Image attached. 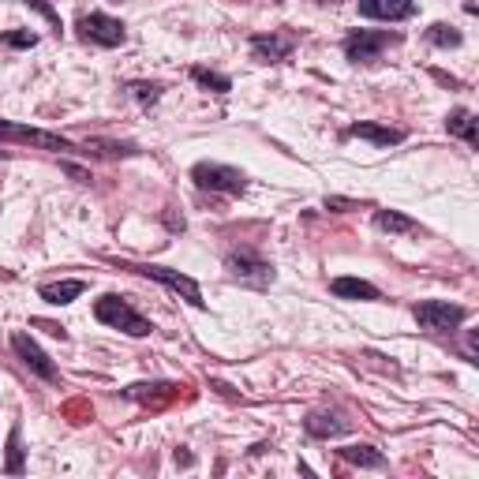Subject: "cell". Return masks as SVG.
<instances>
[{
  "label": "cell",
  "instance_id": "9c48e42d",
  "mask_svg": "<svg viewBox=\"0 0 479 479\" xmlns=\"http://www.w3.org/2000/svg\"><path fill=\"white\" fill-rule=\"evenodd\" d=\"M12 348H15V356H19L23 364H27V367H31V371L41 378V382H57V378H60L57 364L49 360L45 352L38 348V341H34L31 334H12Z\"/></svg>",
  "mask_w": 479,
  "mask_h": 479
},
{
  "label": "cell",
  "instance_id": "603a6c76",
  "mask_svg": "<svg viewBox=\"0 0 479 479\" xmlns=\"http://www.w3.org/2000/svg\"><path fill=\"white\" fill-rule=\"evenodd\" d=\"M427 38H431L435 45H442V49H457L465 38H461V31H453V27H446V23H435L431 31H427Z\"/></svg>",
  "mask_w": 479,
  "mask_h": 479
},
{
  "label": "cell",
  "instance_id": "2e32d148",
  "mask_svg": "<svg viewBox=\"0 0 479 479\" xmlns=\"http://www.w3.org/2000/svg\"><path fill=\"white\" fill-rule=\"evenodd\" d=\"M87 292V281H60V285H41V299L45 304H57V308H64V304H71L75 296H83Z\"/></svg>",
  "mask_w": 479,
  "mask_h": 479
},
{
  "label": "cell",
  "instance_id": "7402d4cb",
  "mask_svg": "<svg viewBox=\"0 0 479 479\" xmlns=\"http://www.w3.org/2000/svg\"><path fill=\"white\" fill-rule=\"evenodd\" d=\"M87 150H94V154H109V158H132V154H139L135 146H128V143H102V139H87Z\"/></svg>",
  "mask_w": 479,
  "mask_h": 479
},
{
  "label": "cell",
  "instance_id": "52a82bcc",
  "mask_svg": "<svg viewBox=\"0 0 479 479\" xmlns=\"http://www.w3.org/2000/svg\"><path fill=\"white\" fill-rule=\"evenodd\" d=\"M0 143H27L38 150H75L68 139L53 135V132H41V128H27V124H12V120H0Z\"/></svg>",
  "mask_w": 479,
  "mask_h": 479
},
{
  "label": "cell",
  "instance_id": "5bb4252c",
  "mask_svg": "<svg viewBox=\"0 0 479 479\" xmlns=\"http://www.w3.org/2000/svg\"><path fill=\"white\" fill-rule=\"evenodd\" d=\"M330 289L341 299H378V296H382L371 281H364V277H334Z\"/></svg>",
  "mask_w": 479,
  "mask_h": 479
},
{
  "label": "cell",
  "instance_id": "7c38bea8",
  "mask_svg": "<svg viewBox=\"0 0 479 479\" xmlns=\"http://www.w3.org/2000/svg\"><path fill=\"white\" fill-rule=\"evenodd\" d=\"M304 427H308L311 438H337V435L348 431L352 423H348L345 416H337V412H311V416L304 419Z\"/></svg>",
  "mask_w": 479,
  "mask_h": 479
},
{
  "label": "cell",
  "instance_id": "5b68a950",
  "mask_svg": "<svg viewBox=\"0 0 479 479\" xmlns=\"http://www.w3.org/2000/svg\"><path fill=\"white\" fill-rule=\"evenodd\" d=\"M124 270H135V273L150 277V281H161L176 296H184L191 308H207L203 289H198V281H195V277H188V273H176V270H165V266H124Z\"/></svg>",
  "mask_w": 479,
  "mask_h": 479
},
{
  "label": "cell",
  "instance_id": "484cf974",
  "mask_svg": "<svg viewBox=\"0 0 479 479\" xmlns=\"http://www.w3.org/2000/svg\"><path fill=\"white\" fill-rule=\"evenodd\" d=\"M5 45H15V49H34V45H38V34L15 31V34H5Z\"/></svg>",
  "mask_w": 479,
  "mask_h": 479
},
{
  "label": "cell",
  "instance_id": "e0dca14e",
  "mask_svg": "<svg viewBox=\"0 0 479 479\" xmlns=\"http://www.w3.org/2000/svg\"><path fill=\"white\" fill-rule=\"evenodd\" d=\"M446 128H449V135L465 139L468 146H475V139H479V132H475V116H472L468 109H453V113L446 116Z\"/></svg>",
  "mask_w": 479,
  "mask_h": 479
},
{
  "label": "cell",
  "instance_id": "4316f807",
  "mask_svg": "<svg viewBox=\"0 0 479 479\" xmlns=\"http://www.w3.org/2000/svg\"><path fill=\"white\" fill-rule=\"evenodd\" d=\"M326 210H334V214H348V210H356V203H352V198H326Z\"/></svg>",
  "mask_w": 479,
  "mask_h": 479
},
{
  "label": "cell",
  "instance_id": "8992f818",
  "mask_svg": "<svg viewBox=\"0 0 479 479\" xmlns=\"http://www.w3.org/2000/svg\"><path fill=\"white\" fill-rule=\"evenodd\" d=\"M390 45H397V34H390V31H356L345 41V57L352 64H371L382 57Z\"/></svg>",
  "mask_w": 479,
  "mask_h": 479
},
{
  "label": "cell",
  "instance_id": "ba28073f",
  "mask_svg": "<svg viewBox=\"0 0 479 479\" xmlns=\"http://www.w3.org/2000/svg\"><path fill=\"white\" fill-rule=\"evenodd\" d=\"M79 34L87 38V41H94V45H106V49H116V45H124V23L120 19H113V15H102V12H90V15H83L79 19Z\"/></svg>",
  "mask_w": 479,
  "mask_h": 479
},
{
  "label": "cell",
  "instance_id": "6da1fadb",
  "mask_svg": "<svg viewBox=\"0 0 479 479\" xmlns=\"http://www.w3.org/2000/svg\"><path fill=\"white\" fill-rule=\"evenodd\" d=\"M94 318L113 326V330L132 334V337H150V334H154V322L143 318L128 304V299H120V296H102V299H97V304H94Z\"/></svg>",
  "mask_w": 479,
  "mask_h": 479
},
{
  "label": "cell",
  "instance_id": "30bf717a",
  "mask_svg": "<svg viewBox=\"0 0 479 479\" xmlns=\"http://www.w3.org/2000/svg\"><path fill=\"white\" fill-rule=\"evenodd\" d=\"M296 49V38L292 34H255L251 38V53H255V60H285L289 53Z\"/></svg>",
  "mask_w": 479,
  "mask_h": 479
},
{
  "label": "cell",
  "instance_id": "3957f363",
  "mask_svg": "<svg viewBox=\"0 0 479 479\" xmlns=\"http://www.w3.org/2000/svg\"><path fill=\"white\" fill-rule=\"evenodd\" d=\"M191 180L195 188H203V191H221V195H244L247 188V176L233 165H217V161H198L191 169Z\"/></svg>",
  "mask_w": 479,
  "mask_h": 479
},
{
  "label": "cell",
  "instance_id": "d6986e66",
  "mask_svg": "<svg viewBox=\"0 0 479 479\" xmlns=\"http://www.w3.org/2000/svg\"><path fill=\"white\" fill-rule=\"evenodd\" d=\"M341 457H345L348 465H356V468H386V457H382V453H378L374 446H345Z\"/></svg>",
  "mask_w": 479,
  "mask_h": 479
},
{
  "label": "cell",
  "instance_id": "d4e9b609",
  "mask_svg": "<svg viewBox=\"0 0 479 479\" xmlns=\"http://www.w3.org/2000/svg\"><path fill=\"white\" fill-rule=\"evenodd\" d=\"M23 5H27V8H34V12H41V15H45V19L57 27V34H60V15H57V8L49 5V0H23Z\"/></svg>",
  "mask_w": 479,
  "mask_h": 479
},
{
  "label": "cell",
  "instance_id": "ffe728a7",
  "mask_svg": "<svg viewBox=\"0 0 479 479\" xmlns=\"http://www.w3.org/2000/svg\"><path fill=\"white\" fill-rule=\"evenodd\" d=\"M191 79H195L198 87L214 90V94H229V90H233V79H229V75L210 71V68H191Z\"/></svg>",
  "mask_w": 479,
  "mask_h": 479
},
{
  "label": "cell",
  "instance_id": "277c9868",
  "mask_svg": "<svg viewBox=\"0 0 479 479\" xmlns=\"http://www.w3.org/2000/svg\"><path fill=\"white\" fill-rule=\"evenodd\" d=\"M225 270H229L236 281L244 285H273V266L259 255V251L251 247H240V251H229V259H225Z\"/></svg>",
  "mask_w": 479,
  "mask_h": 479
},
{
  "label": "cell",
  "instance_id": "ac0fdd59",
  "mask_svg": "<svg viewBox=\"0 0 479 479\" xmlns=\"http://www.w3.org/2000/svg\"><path fill=\"white\" fill-rule=\"evenodd\" d=\"M124 393H128L132 401H146V405L154 401V405H158V401H172L176 393H180V386H176V382H154V386H128Z\"/></svg>",
  "mask_w": 479,
  "mask_h": 479
},
{
  "label": "cell",
  "instance_id": "4fadbf2b",
  "mask_svg": "<svg viewBox=\"0 0 479 479\" xmlns=\"http://www.w3.org/2000/svg\"><path fill=\"white\" fill-rule=\"evenodd\" d=\"M348 135L352 139H367V143H374V146H397V143H405V132L401 128H382V124H352L348 128Z\"/></svg>",
  "mask_w": 479,
  "mask_h": 479
},
{
  "label": "cell",
  "instance_id": "7a4b0ae2",
  "mask_svg": "<svg viewBox=\"0 0 479 479\" xmlns=\"http://www.w3.org/2000/svg\"><path fill=\"white\" fill-rule=\"evenodd\" d=\"M412 315H416V322L423 326V330H431V334H453L468 318V308L449 304V299H423V304L412 308Z\"/></svg>",
  "mask_w": 479,
  "mask_h": 479
},
{
  "label": "cell",
  "instance_id": "44dd1931",
  "mask_svg": "<svg viewBox=\"0 0 479 479\" xmlns=\"http://www.w3.org/2000/svg\"><path fill=\"white\" fill-rule=\"evenodd\" d=\"M23 442H19V423L8 431V461H5V472H12V475H23Z\"/></svg>",
  "mask_w": 479,
  "mask_h": 479
},
{
  "label": "cell",
  "instance_id": "cb8c5ba5",
  "mask_svg": "<svg viewBox=\"0 0 479 479\" xmlns=\"http://www.w3.org/2000/svg\"><path fill=\"white\" fill-rule=\"evenodd\" d=\"M128 94L135 97L139 106H154L158 97H161V87H158V83H143V79H139V83H128Z\"/></svg>",
  "mask_w": 479,
  "mask_h": 479
},
{
  "label": "cell",
  "instance_id": "9a60e30c",
  "mask_svg": "<svg viewBox=\"0 0 479 479\" xmlns=\"http://www.w3.org/2000/svg\"><path fill=\"white\" fill-rule=\"evenodd\" d=\"M374 225L382 233H393V236H412V233H419V221H412L409 214H401V210H378L374 214Z\"/></svg>",
  "mask_w": 479,
  "mask_h": 479
},
{
  "label": "cell",
  "instance_id": "8fae6325",
  "mask_svg": "<svg viewBox=\"0 0 479 479\" xmlns=\"http://www.w3.org/2000/svg\"><path fill=\"white\" fill-rule=\"evenodd\" d=\"M356 5H360V15H367V19H386V23L416 15V0H356Z\"/></svg>",
  "mask_w": 479,
  "mask_h": 479
}]
</instances>
